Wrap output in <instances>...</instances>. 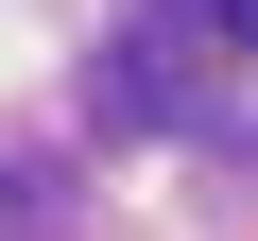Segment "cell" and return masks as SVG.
Returning <instances> with one entry per match:
<instances>
[{
    "mask_svg": "<svg viewBox=\"0 0 258 241\" xmlns=\"http://www.w3.org/2000/svg\"><path fill=\"white\" fill-rule=\"evenodd\" d=\"M207 18H224V35H258V0H207Z\"/></svg>",
    "mask_w": 258,
    "mask_h": 241,
    "instance_id": "1",
    "label": "cell"
}]
</instances>
